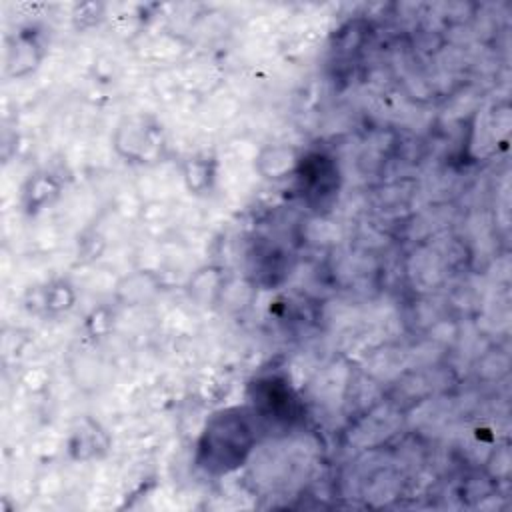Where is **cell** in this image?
Instances as JSON below:
<instances>
[{
	"label": "cell",
	"instance_id": "1",
	"mask_svg": "<svg viewBox=\"0 0 512 512\" xmlns=\"http://www.w3.org/2000/svg\"><path fill=\"white\" fill-rule=\"evenodd\" d=\"M252 446V428L242 412H224L210 420L204 430L200 454L208 470H232Z\"/></svg>",
	"mask_w": 512,
	"mask_h": 512
}]
</instances>
